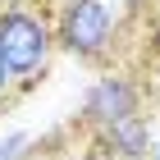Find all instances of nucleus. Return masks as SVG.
Here are the masks:
<instances>
[{
  "label": "nucleus",
  "instance_id": "0eeeda50",
  "mask_svg": "<svg viewBox=\"0 0 160 160\" xmlns=\"http://www.w3.org/2000/svg\"><path fill=\"white\" fill-rule=\"evenodd\" d=\"M151 160H160V142H156V151H151Z\"/></svg>",
  "mask_w": 160,
  "mask_h": 160
},
{
  "label": "nucleus",
  "instance_id": "7ed1b4c3",
  "mask_svg": "<svg viewBox=\"0 0 160 160\" xmlns=\"http://www.w3.org/2000/svg\"><path fill=\"white\" fill-rule=\"evenodd\" d=\"M147 114V82L128 69H105L101 78H92V87L82 92L78 101V114H73V128L82 137L110 128V123H123V119H137Z\"/></svg>",
  "mask_w": 160,
  "mask_h": 160
},
{
  "label": "nucleus",
  "instance_id": "423d86ee",
  "mask_svg": "<svg viewBox=\"0 0 160 160\" xmlns=\"http://www.w3.org/2000/svg\"><path fill=\"white\" fill-rule=\"evenodd\" d=\"M114 5H119L123 14H128V18H137V14H151L160 5V0H114Z\"/></svg>",
  "mask_w": 160,
  "mask_h": 160
},
{
  "label": "nucleus",
  "instance_id": "39448f33",
  "mask_svg": "<svg viewBox=\"0 0 160 160\" xmlns=\"http://www.w3.org/2000/svg\"><path fill=\"white\" fill-rule=\"evenodd\" d=\"M14 101H18V87H14V73H9V64H5V55H0V110L14 105Z\"/></svg>",
  "mask_w": 160,
  "mask_h": 160
},
{
  "label": "nucleus",
  "instance_id": "f03ea898",
  "mask_svg": "<svg viewBox=\"0 0 160 160\" xmlns=\"http://www.w3.org/2000/svg\"><path fill=\"white\" fill-rule=\"evenodd\" d=\"M128 14L114 0H55V37L60 55H69L82 69H114V60L128 46Z\"/></svg>",
  "mask_w": 160,
  "mask_h": 160
},
{
  "label": "nucleus",
  "instance_id": "f257e3e1",
  "mask_svg": "<svg viewBox=\"0 0 160 160\" xmlns=\"http://www.w3.org/2000/svg\"><path fill=\"white\" fill-rule=\"evenodd\" d=\"M0 55L14 73L18 96L37 92L60 55L55 0H0Z\"/></svg>",
  "mask_w": 160,
  "mask_h": 160
},
{
  "label": "nucleus",
  "instance_id": "20e7f679",
  "mask_svg": "<svg viewBox=\"0 0 160 160\" xmlns=\"http://www.w3.org/2000/svg\"><path fill=\"white\" fill-rule=\"evenodd\" d=\"M87 147H92L96 160H151L156 142H151L147 114H137V119H123V123H110V128L92 133Z\"/></svg>",
  "mask_w": 160,
  "mask_h": 160
}]
</instances>
